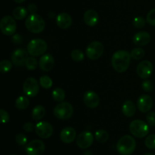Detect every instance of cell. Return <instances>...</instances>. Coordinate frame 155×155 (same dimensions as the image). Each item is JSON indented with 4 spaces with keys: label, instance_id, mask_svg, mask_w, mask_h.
<instances>
[{
    "label": "cell",
    "instance_id": "obj_13",
    "mask_svg": "<svg viewBox=\"0 0 155 155\" xmlns=\"http://www.w3.org/2000/svg\"><path fill=\"white\" fill-rule=\"evenodd\" d=\"M153 69L154 68H153L152 63L148 60H144L138 65L136 72L139 78L142 79H146L151 75Z\"/></svg>",
    "mask_w": 155,
    "mask_h": 155
},
{
    "label": "cell",
    "instance_id": "obj_37",
    "mask_svg": "<svg viewBox=\"0 0 155 155\" xmlns=\"http://www.w3.org/2000/svg\"><path fill=\"white\" fill-rule=\"evenodd\" d=\"M142 89L144 90L146 92H151L153 91V88H154V85L153 83L149 80H145L142 82Z\"/></svg>",
    "mask_w": 155,
    "mask_h": 155
},
{
    "label": "cell",
    "instance_id": "obj_16",
    "mask_svg": "<svg viewBox=\"0 0 155 155\" xmlns=\"http://www.w3.org/2000/svg\"><path fill=\"white\" fill-rule=\"evenodd\" d=\"M153 106V100L149 95L143 94L138 99L137 107L139 110L142 112H148L151 110Z\"/></svg>",
    "mask_w": 155,
    "mask_h": 155
},
{
    "label": "cell",
    "instance_id": "obj_8",
    "mask_svg": "<svg viewBox=\"0 0 155 155\" xmlns=\"http://www.w3.org/2000/svg\"><path fill=\"white\" fill-rule=\"evenodd\" d=\"M0 29L3 34L6 36H12L15 33L17 29V24L14 18L10 15L4 16L0 22Z\"/></svg>",
    "mask_w": 155,
    "mask_h": 155
},
{
    "label": "cell",
    "instance_id": "obj_23",
    "mask_svg": "<svg viewBox=\"0 0 155 155\" xmlns=\"http://www.w3.org/2000/svg\"><path fill=\"white\" fill-rule=\"evenodd\" d=\"M45 108L43 107L41 105H38V106H36L33 109L31 112V116L33 118V119L36 120V121H38V120H40L45 116Z\"/></svg>",
    "mask_w": 155,
    "mask_h": 155
},
{
    "label": "cell",
    "instance_id": "obj_42",
    "mask_svg": "<svg viewBox=\"0 0 155 155\" xmlns=\"http://www.w3.org/2000/svg\"><path fill=\"white\" fill-rule=\"evenodd\" d=\"M12 41H13L15 43H22V37L20 34H15L12 36Z\"/></svg>",
    "mask_w": 155,
    "mask_h": 155
},
{
    "label": "cell",
    "instance_id": "obj_44",
    "mask_svg": "<svg viewBox=\"0 0 155 155\" xmlns=\"http://www.w3.org/2000/svg\"><path fill=\"white\" fill-rule=\"evenodd\" d=\"M13 1L15 2L16 3H22V2H24L25 0H13Z\"/></svg>",
    "mask_w": 155,
    "mask_h": 155
},
{
    "label": "cell",
    "instance_id": "obj_17",
    "mask_svg": "<svg viewBox=\"0 0 155 155\" xmlns=\"http://www.w3.org/2000/svg\"><path fill=\"white\" fill-rule=\"evenodd\" d=\"M54 65V59L51 54H44L39 59V68L43 71H50Z\"/></svg>",
    "mask_w": 155,
    "mask_h": 155
},
{
    "label": "cell",
    "instance_id": "obj_10",
    "mask_svg": "<svg viewBox=\"0 0 155 155\" xmlns=\"http://www.w3.org/2000/svg\"><path fill=\"white\" fill-rule=\"evenodd\" d=\"M35 131L38 136L46 139L52 135L54 129L52 126L48 122L41 121L35 126Z\"/></svg>",
    "mask_w": 155,
    "mask_h": 155
},
{
    "label": "cell",
    "instance_id": "obj_7",
    "mask_svg": "<svg viewBox=\"0 0 155 155\" xmlns=\"http://www.w3.org/2000/svg\"><path fill=\"white\" fill-rule=\"evenodd\" d=\"M104 53V46L101 42L93 41L87 46L86 49V54L89 59L96 60L102 56Z\"/></svg>",
    "mask_w": 155,
    "mask_h": 155
},
{
    "label": "cell",
    "instance_id": "obj_21",
    "mask_svg": "<svg viewBox=\"0 0 155 155\" xmlns=\"http://www.w3.org/2000/svg\"><path fill=\"white\" fill-rule=\"evenodd\" d=\"M83 21L88 26L93 27L98 22V15L95 10L89 9L83 15Z\"/></svg>",
    "mask_w": 155,
    "mask_h": 155
},
{
    "label": "cell",
    "instance_id": "obj_41",
    "mask_svg": "<svg viewBox=\"0 0 155 155\" xmlns=\"http://www.w3.org/2000/svg\"><path fill=\"white\" fill-rule=\"evenodd\" d=\"M27 11L30 14H36V11H37V7H36V5L34 3H30L27 6Z\"/></svg>",
    "mask_w": 155,
    "mask_h": 155
},
{
    "label": "cell",
    "instance_id": "obj_20",
    "mask_svg": "<svg viewBox=\"0 0 155 155\" xmlns=\"http://www.w3.org/2000/svg\"><path fill=\"white\" fill-rule=\"evenodd\" d=\"M72 18L71 15L65 12L59 14L56 18V23L58 26L64 30L69 28L72 24Z\"/></svg>",
    "mask_w": 155,
    "mask_h": 155
},
{
    "label": "cell",
    "instance_id": "obj_15",
    "mask_svg": "<svg viewBox=\"0 0 155 155\" xmlns=\"http://www.w3.org/2000/svg\"><path fill=\"white\" fill-rule=\"evenodd\" d=\"M83 102L87 107L94 109L98 106L100 102L99 97L95 92L92 91H86L83 96Z\"/></svg>",
    "mask_w": 155,
    "mask_h": 155
},
{
    "label": "cell",
    "instance_id": "obj_39",
    "mask_svg": "<svg viewBox=\"0 0 155 155\" xmlns=\"http://www.w3.org/2000/svg\"><path fill=\"white\" fill-rule=\"evenodd\" d=\"M0 116H1V122L2 123H7L10 120V115L8 112L3 109H0Z\"/></svg>",
    "mask_w": 155,
    "mask_h": 155
},
{
    "label": "cell",
    "instance_id": "obj_25",
    "mask_svg": "<svg viewBox=\"0 0 155 155\" xmlns=\"http://www.w3.org/2000/svg\"><path fill=\"white\" fill-rule=\"evenodd\" d=\"M30 104V100L25 96H21L18 97L15 101V106L18 109H27Z\"/></svg>",
    "mask_w": 155,
    "mask_h": 155
},
{
    "label": "cell",
    "instance_id": "obj_30",
    "mask_svg": "<svg viewBox=\"0 0 155 155\" xmlns=\"http://www.w3.org/2000/svg\"><path fill=\"white\" fill-rule=\"evenodd\" d=\"M12 68V62H11L8 60H2L0 62V71L3 74L8 73L11 71Z\"/></svg>",
    "mask_w": 155,
    "mask_h": 155
},
{
    "label": "cell",
    "instance_id": "obj_43",
    "mask_svg": "<svg viewBox=\"0 0 155 155\" xmlns=\"http://www.w3.org/2000/svg\"><path fill=\"white\" fill-rule=\"evenodd\" d=\"M83 155H92V153L91 150H86V151L83 153Z\"/></svg>",
    "mask_w": 155,
    "mask_h": 155
},
{
    "label": "cell",
    "instance_id": "obj_1",
    "mask_svg": "<svg viewBox=\"0 0 155 155\" xmlns=\"http://www.w3.org/2000/svg\"><path fill=\"white\" fill-rule=\"evenodd\" d=\"M131 56L126 50H118L111 57V65L114 69L118 73H123L127 70L130 65Z\"/></svg>",
    "mask_w": 155,
    "mask_h": 155
},
{
    "label": "cell",
    "instance_id": "obj_19",
    "mask_svg": "<svg viewBox=\"0 0 155 155\" xmlns=\"http://www.w3.org/2000/svg\"><path fill=\"white\" fill-rule=\"evenodd\" d=\"M77 132L72 127H66L61 130L60 133V138L65 144H71L75 140Z\"/></svg>",
    "mask_w": 155,
    "mask_h": 155
},
{
    "label": "cell",
    "instance_id": "obj_11",
    "mask_svg": "<svg viewBox=\"0 0 155 155\" xmlns=\"http://www.w3.org/2000/svg\"><path fill=\"white\" fill-rule=\"evenodd\" d=\"M23 90L24 94L30 97H33L39 93V87L36 79L34 78H27L24 82Z\"/></svg>",
    "mask_w": 155,
    "mask_h": 155
},
{
    "label": "cell",
    "instance_id": "obj_35",
    "mask_svg": "<svg viewBox=\"0 0 155 155\" xmlns=\"http://www.w3.org/2000/svg\"><path fill=\"white\" fill-rule=\"evenodd\" d=\"M15 141L18 145H25L27 142V138L24 133H18L15 136Z\"/></svg>",
    "mask_w": 155,
    "mask_h": 155
},
{
    "label": "cell",
    "instance_id": "obj_5",
    "mask_svg": "<svg viewBox=\"0 0 155 155\" xmlns=\"http://www.w3.org/2000/svg\"><path fill=\"white\" fill-rule=\"evenodd\" d=\"M46 42L42 39H33L27 44V50L32 56H39L43 55L47 50Z\"/></svg>",
    "mask_w": 155,
    "mask_h": 155
},
{
    "label": "cell",
    "instance_id": "obj_12",
    "mask_svg": "<svg viewBox=\"0 0 155 155\" xmlns=\"http://www.w3.org/2000/svg\"><path fill=\"white\" fill-rule=\"evenodd\" d=\"M94 141V137L90 132H82L77 137L76 142L77 146L81 149H86L90 147Z\"/></svg>",
    "mask_w": 155,
    "mask_h": 155
},
{
    "label": "cell",
    "instance_id": "obj_4",
    "mask_svg": "<svg viewBox=\"0 0 155 155\" xmlns=\"http://www.w3.org/2000/svg\"><path fill=\"white\" fill-rule=\"evenodd\" d=\"M149 126L148 123L140 119L133 120L130 124V131L133 136L142 138L149 132Z\"/></svg>",
    "mask_w": 155,
    "mask_h": 155
},
{
    "label": "cell",
    "instance_id": "obj_40",
    "mask_svg": "<svg viewBox=\"0 0 155 155\" xmlns=\"http://www.w3.org/2000/svg\"><path fill=\"white\" fill-rule=\"evenodd\" d=\"M34 127V125L32 122H26L25 124L24 125V126H23V129H24V130L25 131V132H30L33 130Z\"/></svg>",
    "mask_w": 155,
    "mask_h": 155
},
{
    "label": "cell",
    "instance_id": "obj_26",
    "mask_svg": "<svg viewBox=\"0 0 155 155\" xmlns=\"http://www.w3.org/2000/svg\"><path fill=\"white\" fill-rule=\"evenodd\" d=\"M95 138L96 141L99 143H105L107 141L109 138V134L107 133V131L104 129H99L97 130L95 133Z\"/></svg>",
    "mask_w": 155,
    "mask_h": 155
},
{
    "label": "cell",
    "instance_id": "obj_33",
    "mask_svg": "<svg viewBox=\"0 0 155 155\" xmlns=\"http://www.w3.org/2000/svg\"><path fill=\"white\" fill-rule=\"evenodd\" d=\"M147 21H145V18L142 16H137L133 19V24L136 28L137 29H141L142 27H145V22Z\"/></svg>",
    "mask_w": 155,
    "mask_h": 155
},
{
    "label": "cell",
    "instance_id": "obj_3",
    "mask_svg": "<svg viewBox=\"0 0 155 155\" xmlns=\"http://www.w3.org/2000/svg\"><path fill=\"white\" fill-rule=\"evenodd\" d=\"M27 30L33 33H39L45 29V24L43 18L38 14H30L25 21Z\"/></svg>",
    "mask_w": 155,
    "mask_h": 155
},
{
    "label": "cell",
    "instance_id": "obj_6",
    "mask_svg": "<svg viewBox=\"0 0 155 155\" xmlns=\"http://www.w3.org/2000/svg\"><path fill=\"white\" fill-rule=\"evenodd\" d=\"M53 112L54 116L58 119L67 120L71 119L73 115L74 108L68 102H61L54 107Z\"/></svg>",
    "mask_w": 155,
    "mask_h": 155
},
{
    "label": "cell",
    "instance_id": "obj_18",
    "mask_svg": "<svg viewBox=\"0 0 155 155\" xmlns=\"http://www.w3.org/2000/svg\"><path fill=\"white\" fill-rule=\"evenodd\" d=\"M150 41H151V35L146 31L138 32L133 37V43L139 47L147 45Z\"/></svg>",
    "mask_w": 155,
    "mask_h": 155
},
{
    "label": "cell",
    "instance_id": "obj_24",
    "mask_svg": "<svg viewBox=\"0 0 155 155\" xmlns=\"http://www.w3.org/2000/svg\"><path fill=\"white\" fill-rule=\"evenodd\" d=\"M27 9L22 6H18L14 9L12 12V16L16 20H23L27 15Z\"/></svg>",
    "mask_w": 155,
    "mask_h": 155
},
{
    "label": "cell",
    "instance_id": "obj_31",
    "mask_svg": "<svg viewBox=\"0 0 155 155\" xmlns=\"http://www.w3.org/2000/svg\"><path fill=\"white\" fill-rule=\"evenodd\" d=\"M38 62L37 60L34 58V56L32 57H28L27 59L26 60L25 62V66L27 67V69L29 70H35L37 67Z\"/></svg>",
    "mask_w": 155,
    "mask_h": 155
},
{
    "label": "cell",
    "instance_id": "obj_27",
    "mask_svg": "<svg viewBox=\"0 0 155 155\" xmlns=\"http://www.w3.org/2000/svg\"><path fill=\"white\" fill-rule=\"evenodd\" d=\"M51 96L53 100H55L56 102H63L65 99V92L62 88H56L52 91Z\"/></svg>",
    "mask_w": 155,
    "mask_h": 155
},
{
    "label": "cell",
    "instance_id": "obj_45",
    "mask_svg": "<svg viewBox=\"0 0 155 155\" xmlns=\"http://www.w3.org/2000/svg\"><path fill=\"white\" fill-rule=\"evenodd\" d=\"M143 155H154V153H145V154Z\"/></svg>",
    "mask_w": 155,
    "mask_h": 155
},
{
    "label": "cell",
    "instance_id": "obj_9",
    "mask_svg": "<svg viewBox=\"0 0 155 155\" xmlns=\"http://www.w3.org/2000/svg\"><path fill=\"white\" fill-rule=\"evenodd\" d=\"M45 144L39 139L33 140L27 144L25 151L27 155H42L45 151Z\"/></svg>",
    "mask_w": 155,
    "mask_h": 155
},
{
    "label": "cell",
    "instance_id": "obj_28",
    "mask_svg": "<svg viewBox=\"0 0 155 155\" xmlns=\"http://www.w3.org/2000/svg\"><path fill=\"white\" fill-rule=\"evenodd\" d=\"M130 56H131L132 59H133L134 60H139L145 56V50L141 47H136L132 50L130 53Z\"/></svg>",
    "mask_w": 155,
    "mask_h": 155
},
{
    "label": "cell",
    "instance_id": "obj_32",
    "mask_svg": "<svg viewBox=\"0 0 155 155\" xmlns=\"http://www.w3.org/2000/svg\"><path fill=\"white\" fill-rule=\"evenodd\" d=\"M71 58L75 62H81L84 59V53L80 50H74L71 52Z\"/></svg>",
    "mask_w": 155,
    "mask_h": 155
},
{
    "label": "cell",
    "instance_id": "obj_46",
    "mask_svg": "<svg viewBox=\"0 0 155 155\" xmlns=\"http://www.w3.org/2000/svg\"><path fill=\"white\" fill-rule=\"evenodd\" d=\"M12 155H15V154H12Z\"/></svg>",
    "mask_w": 155,
    "mask_h": 155
},
{
    "label": "cell",
    "instance_id": "obj_14",
    "mask_svg": "<svg viewBox=\"0 0 155 155\" xmlns=\"http://www.w3.org/2000/svg\"><path fill=\"white\" fill-rule=\"evenodd\" d=\"M27 54H28V52L26 51L24 49H17V50H15L14 53H12V63L18 67L23 66L24 65H25L26 60H27V58H28Z\"/></svg>",
    "mask_w": 155,
    "mask_h": 155
},
{
    "label": "cell",
    "instance_id": "obj_36",
    "mask_svg": "<svg viewBox=\"0 0 155 155\" xmlns=\"http://www.w3.org/2000/svg\"><path fill=\"white\" fill-rule=\"evenodd\" d=\"M146 21L150 25L155 26V9H151L147 15Z\"/></svg>",
    "mask_w": 155,
    "mask_h": 155
},
{
    "label": "cell",
    "instance_id": "obj_2",
    "mask_svg": "<svg viewBox=\"0 0 155 155\" xmlns=\"http://www.w3.org/2000/svg\"><path fill=\"white\" fill-rule=\"evenodd\" d=\"M136 147L135 138L131 135L121 137L117 143V150L121 155H130L134 152Z\"/></svg>",
    "mask_w": 155,
    "mask_h": 155
},
{
    "label": "cell",
    "instance_id": "obj_34",
    "mask_svg": "<svg viewBox=\"0 0 155 155\" xmlns=\"http://www.w3.org/2000/svg\"><path fill=\"white\" fill-rule=\"evenodd\" d=\"M145 144L148 149H155V135L154 134H151V135H148L146 138L145 141Z\"/></svg>",
    "mask_w": 155,
    "mask_h": 155
},
{
    "label": "cell",
    "instance_id": "obj_38",
    "mask_svg": "<svg viewBox=\"0 0 155 155\" xmlns=\"http://www.w3.org/2000/svg\"><path fill=\"white\" fill-rule=\"evenodd\" d=\"M146 122L149 126H155V112H150L146 115Z\"/></svg>",
    "mask_w": 155,
    "mask_h": 155
},
{
    "label": "cell",
    "instance_id": "obj_22",
    "mask_svg": "<svg viewBox=\"0 0 155 155\" xmlns=\"http://www.w3.org/2000/svg\"><path fill=\"white\" fill-rule=\"evenodd\" d=\"M136 106L132 100H127L122 106V112L127 117H132L136 113Z\"/></svg>",
    "mask_w": 155,
    "mask_h": 155
},
{
    "label": "cell",
    "instance_id": "obj_29",
    "mask_svg": "<svg viewBox=\"0 0 155 155\" xmlns=\"http://www.w3.org/2000/svg\"><path fill=\"white\" fill-rule=\"evenodd\" d=\"M39 84L45 89H49L52 86V80L47 75H43L39 79Z\"/></svg>",
    "mask_w": 155,
    "mask_h": 155
}]
</instances>
